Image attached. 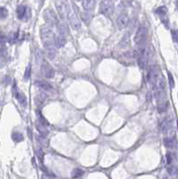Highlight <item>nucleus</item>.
<instances>
[{"label":"nucleus","mask_w":178,"mask_h":179,"mask_svg":"<svg viewBox=\"0 0 178 179\" xmlns=\"http://www.w3.org/2000/svg\"><path fill=\"white\" fill-rule=\"evenodd\" d=\"M40 36H41V39H42V42L44 44L45 48L55 46L54 39L55 36L54 34L53 31L51 30V26L49 25L42 26L41 29H40Z\"/></svg>","instance_id":"nucleus-1"},{"label":"nucleus","mask_w":178,"mask_h":179,"mask_svg":"<svg viewBox=\"0 0 178 179\" xmlns=\"http://www.w3.org/2000/svg\"><path fill=\"white\" fill-rule=\"evenodd\" d=\"M55 4L56 11H58L60 18L63 21L67 19L68 14L71 10L67 0H55Z\"/></svg>","instance_id":"nucleus-2"},{"label":"nucleus","mask_w":178,"mask_h":179,"mask_svg":"<svg viewBox=\"0 0 178 179\" xmlns=\"http://www.w3.org/2000/svg\"><path fill=\"white\" fill-rule=\"evenodd\" d=\"M149 62V52L146 47H141L137 52V63L141 69H145Z\"/></svg>","instance_id":"nucleus-3"},{"label":"nucleus","mask_w":178,"mask_h":179,"mask_svg":"<svg viewBox=\"0 0 178 179\" xmlns=\"http://www.w3.org/2000/svg\"><path fill=\"white\" fill-rule=\"evenodd\" d=\"M114 3L111 0H101L99 5V13L108 17L114 12Z\"/></svg>","instance_id":"nucleus-4"},{"label":"nucleus","mask_w":178,"mask_h":179,"mask_svg":"<svg viewBox=\"0 0 178 179\" xmlns=\"http://www.w3.org/2000/svg\"><path fill=\"white\" fill-rule=\"evenodd\" d=\"M43 15H44V19L47 22V25L53 27V26H56L58 24L59 21H58V16H56L55 12L52 9H50V8H47V9H46L44 11Z\"/></svg>","instance_id":"nucleus-5"},{"label":"nucleus","mask_w":178,"mask_h":179,"mask_svg":"<svg viewBox=\"0 0 178 179\" xmlns=\"http://www.w3.org/2000/svg\"><path fill=\"white\" fill-rule=\"evenodd\" d=\"M148 36V30L145 26H141L138 28L136 31V34L134 36V42L135 44L141 45L146 40Z\"/></svg>","instance_id":"nucleus-6"},{"label":"nucleus","mask_w":178,"mask_h":179,"mask_svg":"<svg viewBox=\"0 0 178 179\" xmlns=\"http://www.w3.org/2000/svg\"><path fill=\"white\" fill-rule=\"evenodd\" d=\"M67 19L70 22V25L72 26V28L74 30H79L82 26V23H81L80 19L78 18V16L76 15V14L74 12H72V10H70Z\"/></svg>","instance_id":"nucleus-7"},{"label":"nucleus","mask_w":178,"mask_h":179,"mask_svg":"<svg viewBox=\"0 0 178 179\" xmlns=\"http://www.w3.org/2000/svg\"><path fill=\"white\" fill-rule=\"evenodd\" d=\"M159 75V73H158V70L157 67L155 66H152L151 68H150L148 74H147V82L153 85L155 83V81L157 80V78L158 77Z\"/></svg>","instance_id":"nucleus-8"},{"label":"nucleus","mask_w":178,"mask_h":179,"mask_svg":"<svg viewBox=\"0 0 178 179\" xmlns=\"http://www.w3.org/2000/svg\"><path fill=\"white\" fill-rule=\"evenodd\" d=\"M128 22H129V17L127 14H122L121 15H119L116 19V25H117L118 30L120 31L124 30L128 25Z\"/></svg>","instance_id":"nucleus-9"},{"label":"nucleus","mask_w":178,"mask_h":179,"mask_svg":"<svg viewBox=\"0 0 178 179\" xmlns=\"http://www.w3.org/2000/svg\"><path fill=\"white\" fill-rule=\"evenodd\" d=\"M41 71L43 73L44 76L47 79H51L55 76V70L49 66V64H47L46 62L43 63V64H42Z\"/></svg>","instance_id":"nucleus-10"},{"label":"nucleus","mask_w":178,"mask_h":179,"mask_svg":"<svg viewBox=\"0 0 178 179\" xmlns=\"http://www.w3.org/2000/svg\"><path fill=\"white\" fill-rule=\"evenodd\" d=\"M154 90L155 91H164L166 89V82H165V78L163 75H158L157 80L155 81L154 84Z\"/></svg>","instance_id":"nucleus-11"},{"label":"nucleus","mask_w":178,"mask_h":179,"mask_svg":"<svg viewBox=\"0 0 178 179\" xmlns=\"http://www.w3.org/2000/svg\"><path fill=\"white\" fill-rule=\"evenodd\" d=\"M13 90H14V97L16 98V99H17V100L19 101V103L22 104V106H25L26 105V102H27V99H26L25 95H24L22 92L17 91V88H16V85L15 84L14 85Z\"/></svg>","instance_id":"nucleus-12"},{"label":"nucleus","mask_w":178,"mask_h":179,"mask_svg":"<svg viewBox=\"0 0 178 179\" xmlns=\"http://www.w3.org/2000/svg\"><path fill=\"white\" fill-rule=\"evenodd\" d=\"M54 44H55V47H58V48L64 47L66 44V37H64V35L59 34L58 36H55V39H54Z\"/></svg>","instance_id":"nucleus-13"},{"label":"nucleus","mask_w":178,"mask_h":179,"mask_svg":"<svg viewBox=\"0 0 178 179\" xmlns=\"http://www.w3.org/2000/svg\"><path fill=\"white\" fill-rule=\"evenodd\" d=\"M171 126H172L171 121H169L168 119L162 120L159 124V129L162 133H167L171 129Z\"/></svg>","instance_id":"nucleus-14"},{"label":"nucleus","mask_w":178,"mask_h":179,"mask_svg":"<svg viewBox=\"0 0 178 179\" xmlns=\"http://www.w3.org/2000/svg\"><path fill=\"white\" fill-rule=\"evenodd\" d=\"M35 85L38 88L41 89V90H43V91H46V92H49V91H51V90H52V86L49 83H47V82H44V81H40V80L36 81Z\"/></svg>","instance_id":"nucleus-15"},{"label":"nucleus","mask_w":178,"mask_h":179,"mask_svg":"<svg viewBox=\"0 0 178 179\" xmlns=\"http://www.w3.org/2000/svg\"><path fill=\"white\" fill-rule=\"evenodd\" d=\"M95 5V0H83V7L85 11H93Z\"/></svg>","instance_id":"nucleus-16"},{"label":"nucleus","mask_w":178,"mask_h":179,"mask_svg":"<svg viewBox=\"0 0 178 179\" xmlns=\"http://www.w3.org/2000/svg\"><path fill=\"white\" fill-rule=\"evenodd\" d=\"M164 145L167 149H174L175 146V140L173 137H166L164 138Z\"/></svg>","instance_id":"nucleus-17"},{"label":"nucleus","mask_w":178,"mask_h":179,"mask_svg":"<svg viewBox=\"0 0 178 179\" xmlns=\"http://www.w3.org/2000/svg\"><path fill=\"white\" fill-rule=\"evenodd\" d=\"M26 12H27V7L23 5H21L17 7V9H16V14H17V17L19 19H22L24 16L26 14Z\"/></svg>","instance_id":"nucleus-18"},{"label":"nucleus","mask_w":178,"mask_h":179,"mask_svg":"<svg viewBox=\"0 0 178 179\" xmlns=\"http://www.w3.org/2000/svg\"><path fill=\"white\" fill-rule=\"evenodd\" d=\"M36 127H37V130L40 133V134H42V135H47L48 134V131L47 130L46 128V125H44L43 124H41L40 122H37V124H36Z\"/></svg>","instance_id":"nucleus-19"},{"label":"nucleus","mask_w":178,"mask_h":179,"mask_svg":"<svg viewBox=\"0 0 178 179\" xmlns=\"http://www.w3.org/2000/svg\"><path fill=\"white\" fill-rule=\"evenodd\" d=\"M167 172L169 175L171 176H176L177 174H178V168L175 165H172V164H169L167 166Z\"/></svg>","instance_id":"nucleus-20"},{"label":"nucleus","mask_w":178,"mask_h":179,"mask_svg":"<svg viewBox=\"0 0 178 179\" xmlns=\"http://www.w3.org/2000/svg\"><path fill=\"white\" fill-rule=\"evenodd\" d=\"M56 27H58V31H59V33L61 35H66V34H67V27H66V25L64 22H59L58 25H56Z\"/></svg>","instance_id":"nucleus-21"},{"label":"nucleus","mask_w":178,"mask_h":179,"mask_svg":"<svg viewBox=\"0 0 178 179\" xmlns=\"http://www.w3.org/2000/svg\"><path fill=\"white\" fill-rule=\"evenodd\" d=\"M47 50V56L49 58V59H54L55 56L56 55V51H55V46H52V47H47L46 48Z\"/></svg>","instance_id":"nucleus-22"},{"label":"nucleus","mask_w":178,"mask_h":179,"mask_svg":"<svg viewBox=\"0 0 178 179\" xmlns=\"http://www.w3.org/2000/svg\"><path fill=\"white\" fill-rule=\"evenodd\" d=\"M47 99V95L45 93H39L36 98H35V100H36V104L38 106H40Z\"/></svg>","instance_id":"nucleus-23"},{"label":"nucleus","mask_w":178,"mask_h":179,"mask_svg":"<svg viewBox=\"0 0 178 179\" xmlns=\"http://www.w3.org/2000/svg\"><path fill=\"white\" fill-rule=\"evenodd\" d=\"M83 174H84L83 170H82L81 168H74L72 172V178H79L81 176H83Z\"/></svg>","instance_id":"nucleus-24"},{"label":"nucleus","mask_w":178,"mask_h":179,"mask_svg":"<svg viewBox=\"0 0 178 179\" xmlns=\"http://www.w3.org/2000/svg\"><path fill=\"white\" fill-rule=\"evenodd\" d=\"M155 13L157 14H158L159 16H161V17H163V16H166V14L167 13V8L166 6H160V7L157 8Z\"/></svg>","instance_id":"nucleus-25"},{"label":"nucleus","mask_w":178,"mask_h":179,"mask_svg":"<svg viewBox=\"0 0 178 179\" xmlns=\"http://www.w3.org/2000/svg\"><path fill=\"white\" fill-rule=\"evenodd\" d=\"M129 43H130V37H129V34H125L124 36V38L122 39V40H121L120 42V47H125L126 46L129 45Z\"/></svg>","instance_id":"nucleus-26"},{"label":"nucleus","mask_w":178,"mask_h":179,"mask_svg":"<svg viewBox=\"0 0 178 179\" xmlns=\"http://www.w3.org/2000/svg\"><path fill=\"white\" fill-rule=\"evenodd\" d=\"M37 117H38V121L39 122H40V123H41V124H43L44 125H49V124H48V122H47V120L42 116V114L41 113H40L39 110H37Z\"/></svg>","instance_id":"nucleus-27"},{"label":"nucleus","mask_w":178,"mask_h":179,"mask_svg":"<svg viewBox=\"0 0 178 179\" xmlns=\"http://www.w3.org/2000/svg\"><path fill=\"white\" fill-rule=\"evenodd\" d=\"M12 139L15 142H22L23 140V136L20 133H14L12 134Z\"/></svg>","instance_id":"nucleus-28"},{"label":"nucleus","mask_w":178,"mask_h":179,"mask_svg":"<svg viewBox=\"0 0 178 179\" xmlns=\"http://www.w3.org/2000/svg\"><path fill=\"white\" fill-rule=\"evenodd\" d=\"M167 75H168V82H169V86H170L171 89L175 88V80L173 77V75L170 72H167Z\"/></svg>","instance_id":"nucleus-29"},{"label":"nucleus","mask_w":178,"mask_h":179,"mask_svg":"<svg viewBox=\"0 0 178 179\" xmlns=\"http://www.w3.org/2000/svg\"><path fill=\"white\" fill-rule=\"evenodd\" d=\"M166 161H167V164H172L173 163V161L175 159V155H174V153L172 152H168L166 153Z\"/></svg>","instance_id":"nucleus-30"},{"label":"nucleus","mask_w":178,"mask_h":179,"mask_svg":"<svg viewBox=\"0 0 178 179\" xmlns=\"http://www.w3.org/2000/svg\"><path fill=\"white\" fill-rule=\"evenodd\" d=\"M8 15V11L6 8L5 7H0V18L1 19H5L7 17Z\"/></svg>","instance_id":"nucleus-31"},{"label":"nucleus","mask_w":178,"mask_h":179,"mask_svg":"<svg viewBox=\"0 0 178 179\" xmlns=\"http://www.w3.org/2000/svg\"><path fill=\"white\" fill-rule=\"evenodd\" d=\"M30 73H31V68H30V66H28L26 70H25V73H24V79L25 80H28L30 77Z\"/></svg>","instance_id":"nucleus-32"},{"label":"nucleus","mask_w":178,"mask_h":179,"mask_svg":"<svg viewBox=\"0 0 178 179\" xmlns=\"http://www.w3.org/2000/svg\"><path fill=\"white\" fill-rule=\"evenodd\" d=\"M172 36L174 41L178 44V30H173L172 31Z\"/></svg>","instance_id":"nucleus-33"},{"label":"nucleus","mask_w":178,"mask_h":179,"mask_svg":"<svg viewBox=\"0 0 178 179\" xmlns=\"http://www.w3.org/2000/svg\"><path fill=\"white\" fill-rule=\"evenodd\" d=\"M38 156H39V160H43V152H42V150L41 149H39V151H38Z\"/></svg>","instance_id":"nucleus-34"},{"label":"nucleus","mask_w":178,"mask_h":179,"mask_svg":"<svg viewBox=\"0 0 178 179\" xmlns=\"http://www.w3.org/2000/svg\"><path fill=\"white\" fill-rule=\"evenodd\" d=\"M176 8H177V11H178V1L176 2Z\"/></svg>","instance_id":"nucleus-35"},{"label":"nucleus","mask_w":178,"mask_h":179,"mask_svg":"<svg viewBox=\"0 0 178 179\" xmlns=\"http://www.w3.org/2000/svg\"><path fill=\"white\" fill-rule=\"evenodd\" d=\"M75 1H77V2H80V1H82V0H75Z\"/></svg>","instance_id":"nucleus-36"},{"label":"nucleus","mask_w":178,"mask_h":179,"mask_svg":"<svg viewBox=\"0 0 178 179\" xmlns=\"http://www.w3.org/2000/svg\"><path fill=\"white\" fill-rule=\"evenodd\" d=\"M177 128H178V121H177Z\"/></svg>","instance_id":"nucleus-37"}]
</instances>
